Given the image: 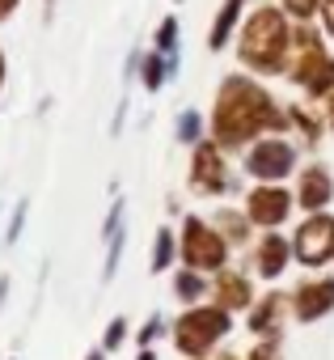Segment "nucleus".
<instances>
[{
	"label": "nucleus",
	"mask_w": 334,
	"mask_h": 360,
	"mask_svg": "<svg viewBox=\"0 0 334 360\" xmlns=\"http://www.w3.org/2000/svg\"><path fill=\"white\" fill-rule=\"evenodd\" d=\"M300 259H309V263H321L326 255H330V246H334V225L330 221H313L309 229H300Z\"/></svg>",
	"instance_id": "nucleus-4"
},
{
	"label": "nucleus",
	"mask_w": 334,
	"mask_h": 360,
	"mask_svg": "<svg viewBox=\"0 0 334 360\" xmlns=\"http://www.w3.org/2000/svg\"><path fill=\"white\" fill-rule=\"evenodd\" d=\"M283 212H288L283 191H258V195H254V217H258V221H279Z\"/></svg>",
	"instance_id": "nucleus-7"
},
{
	"label": "nucleus",
	"mask_w": 334,
	"mask_h": 360,
	"mask_svg": "<svg viewBox=\"0 0 334 360\" xmlns=\"http://www.w3.org/2000/svg\"><path fill=\"white\" fill-rule=\"evenodd\" d=\"M195 131H199V119H195V115H182V136H187V140H191V136H195Z\"/></svg>",
	"instance_id": "nucleus-14"
},
{
	"label": "nucleus",
	"mask_w": 334,
	"mask_h": 360,
	"mask_svg": "<svg viewBox=\"0 0 334 360\" xmlns=\"http://www.w3.org/2000/svg\"><path fill=\"white\" fill-rule=\"evenodd\" d=\"M330 301H334V284H317V288L300 292V314H305V318H313V314H321Z\"/></svg>",
	"instance_id": "nucleus-8"
},
{
	"label": "nucleus",
	"mask_w": 334,
	"mask_h": 360,
	"mask_svg": "<svg viewBox=\"0 0 334 360\" xmlns=\"http://www.w3.org/2000/svg\"><path fill=\"white\" fill-rule=\"evenodd\" d=\"M283 5H288V9H292L296 18H309V13H313V5H317V0H283Z\"/></svg>",
	"instance_id": "nucleus-13"
},
{
	"label": "nucleus",
	"mask_w": 334,
	"mask_h": 360,
	"mask_svg": "<svg viewBox=\"0 0 334 360\" xmlns=\"http://www.w3.org/2000/svg\"><path fill=\"white\" fill-rule=\"evenodd\" d=\"M216 123H220V136H225V140H246L250 131L275 123V110H271V102H267L254 85H246V81H229L225 94H220Z\"/></svg>",
	"instance_id": "nucleus-1"
},
{
	"label": "nucleus",
	"mask_w": 334,
	"mask_h": 360,
	"mask_svg": "<svg viewBox=\"0 0 334 360\" xmlns=\"http://www.w3.org/2000/svg\"><path fill=\"white\" fill-rule=\"evenodd\" d=\"M288 165H292V148L288 144H262L254 153V161H250L254 174H283Z\"/></svg>",
	"instance_id": "nucleus-6"
},
{
	"label": "nucleus",
	"mask_w": 334,
	"mask_h": 360,
	"mask_svg": "<svg viewBox=\"0 0 334 360\" xmlns=\"http://www.w3.org/2000/svg\"><path fill=\"white\" fill-rule=\"evenodd\" d=\"M165 263H170V233H161V242H156V263H152V267L161 271Z\"/></svg>",
	"instance_id": "nucleus-12"
},
{
	"label": "nucleus",
	"mask_w": 334,
	"mask_h": 360,
	"mask_svg": "<svg viewBox=\"0 0 334 360\" xmlns=\"http://www.w3.org/2000/svg\"><path fill=\"white\" fill-rule=\"evenodd\" d=\"M225 330V314H195V318H187L182 322V347L187 352H199V347H208L216 335Z\"/></svg>",
	"instance_id": "nucleus-3"
},
{
	"label": "nucleus",
	"mask_w": 334,
	"mask_h": 360,
	"mask_svg": "<svg viewBox=\"0 0 334 360\" xmlns=\"http://www.w3.org/2000/svg\"><path fill=\"white\" fill-rule=\"evenodd\" d=\"M326 30L334 34V0H326Z\"/></svg>",
	"instance_id": "nucleus-15"
},
{
	"label": "nucleus",
	"mask_w": 334,
	"mask_h": 360,
	"mask_svg": "<svg viewBox=\"0 0 334 360\" xmlns=\"http://www.w3.org/2000/svg\"><path fill=\"white\" fill-rule=\"evenodd\" d=\"M174 39H178V22H174V18H170V22H161L156 43H161V47H174Z\"/></svg>",
	"instance_id": "nucleus-11"
},
{
	"label": "nucleus",
	"mask_w": 334,
	"mask_h": 360,
	"mask_svg": "<svg viewBox=\"0 0 334 360\" xmlns=\"http://www.w3.org/2000/svg\"><path fill=\"white\" fill-rule=\"evenodd\" d=\"M283 51V18L275 9H258L241 34V56L258 68H271Z\"/></svg>",
	"instance_id": "nucleus-2"
},
{
	"label": "nucleus",
	"mask_w": 334,
	"mask_h": 360,
	"mask_svg": "<svg viewBox=\"0 0 334 360\" xmlns=\"http://www.w3.org/2000/svg\"><path fill=\"white\" fill-rule=\"evenodd\" d=\"M187 255H191V263H195V267H216V263L225 259L220 242H216L203 225H191V246H187Z\"/></svg>",
	"instance_id": "nucleus-5"
},
{
	"label": "nucleus",
	"mask_w": 334,
	"mask_h": 360,
	"mask_svg": "<svg viewBox=\"0 0 334 360\" xmlns=\"http://www.w3.org/2000/svg\"><path fill=\"white\" fill-rule=\"evenodd\" d=\"M262 259H267V263H262V271H267V276H275V271L283 267V242H271Z\"/></svg>",
	"instance_id": "nucleus-10"
},
{
	"label": "nucleus",
	"mask_w": 334,
	"mask_h": 360,
	"mask_svg": "<svg viewBox=\"0 0 334 360\" xmlns=\"http://www.w3.org/2000/svg\"><path fill=\"white\" fill-rule=\"evenodd\" d=\"M326 195H330L326 174H309V178H305V195H300V200H305L309 208H317V204H326Z\"/></svg>",
	"instance_id": "nucleus-9"
}]
</instances>
